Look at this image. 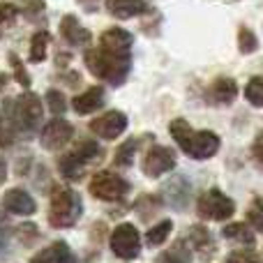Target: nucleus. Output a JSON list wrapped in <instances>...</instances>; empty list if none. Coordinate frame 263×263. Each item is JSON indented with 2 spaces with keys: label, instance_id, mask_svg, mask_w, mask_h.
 Listing matches in <instances>:
<instances>
[{
  "label": "nucleus",
  "instance_id": "nucleus-1",
  "mask_svg": "<svg viewBox=\"0 0 263 263\" xmlns=\"http://www.w3.org/2000/svg\"><path fill=\"white\" fill-rule=\"evenodd\" d=\"M132 42L134 37L123 28H109L102 32L100 46L86 53V65L97 79L120 86L132 67Z\"/></svg>",
  "mask_w": 263,
  "mask_h": 263
},
{
  "label": "nucleus",
  "instance_id": "nucleus-11",
  "mask_svg": "<svg viewBox=\"0 0 263 263\" xmlns=\"http://www.w3.org/2000/svg\"><path fill=\"white\" fill-rule=\"evenodd\" d=\"M3 205L7 208V213H12V215H32L37 208L32 196L28 194L26 190H18V187H14V190H9L7 194H5Z\"/></svg>",
  "mask_w": 263,
  "mask_h": 263
},
{
  "label": "nucleus",
  "instance_id": "nucleus-30",
  "mask_svg": "<svg viewBox=\"0 0 263 263\" xmlns=\"http://www.w3.org/2000/svg\"><path fill=\"white\" fill-rule=\"evenodd\" d=\"M224 263H261V259L254 250H240V252H231Z\"/></svg>",
  "mask_w": 263,
  "mask_h": 263
},
{
  "label": "nucleus",
  "instance_id": "nucleus-15",
  "mask_svg": "<svg viewBox=\"0 0 263 263\" xmlns=\"http://www.w3.org/2000/svg\"><path fill=\"white\" fill-rule=\"evenodd\" d=\"M106 9L118 18H132L150 9L148 0H106Z\"/></svg>",
  "mask_w": 263,
  "mask_h": 263
},
{
  "label": "nucleus",
  "instance_id": "nucleus-33",
  "mask_svg": "<svg viewBox=\"0 0 263 263\" xmlns=\"http://www.w3.org/2000/svg\"><path fill=\"white\" fill-rule=\"evenodd\" d=\"M5 180H7V164L0 157V185H5Z\"/></svg>",
  "mask_w": 263,
  "mask_h": 263
},
{
  "label": "nucleus",
  "instance_id": "nucleus-19",
  "mask_svg": "<svg viewBox=\"0 0 263 263\" xmlns=\"http://www.w3.org/2000/svg\"><path fill=\"white\" fill-rule=\"evenodd\" d=\"M162 263H192V252L187 250L185 240H176L162 254Z\"/></svg>",
  "mask_w": 263,
  "mask_h": 263
},
{
  "label": "nucleus",
  "instance_id": "nucleus-10",
  "mask_svg": "<svg viewBox=\"0 0 263 263\" xmlns=\"http://www.w3.org/2000/svg\"><path fill=\"white\" fill-rule=\"evenodd\" d=\"M92 134H97L100 139H118L125 129H127V116L123 111H106L100 118H95L90 123Z\"/></svg>",
  "mask_w": 263,
  "mask_h": 263
},
{
  "label": "nucleus",
  "instance_id": "nucleus-6",
  "mask_svg": "<svg viewBox=\"0 0 263 263\" xmlns=\"http://www.w3.org/2000/svg\"><path fill=\"white\" fill-rule=\"evenodd\" d=\"M111 252L118 259H125V261H132L139 256L141 236L134 224H120V227H116V231L111 233Z\"/></svg>",
  "mask_w": 263,
  "mask_h": 263
},
{
  "label": "nucleus",
  "instance_id": "nucleus-16",
  "mask_svg": "<svg viewBox=\"0 0 263 263\" xmlns=\"http://www.w3.org/2000/svg\"><path fill=\"white\" fill-rule=\"evenodd\" d=\"M238 97V83L229 77H222L210 86V100L215 104H231Z\"/></svg>",
  "mask_w": 263,
  "mask_h": 263
},
{
  "label": "nucleus",
  "instance_id": "nucleus-22",
  "mask_svg": "<svg viewBox=\"0 0 263 263\" xmlns=\"http://www.w3.org/2000/svg\"><path fill=\"white\" fill-rule=\"evenodd\" d=\"M46 46H49V32L46 30H40L32 35V42H30V60L32 63H42L46 58Z\"/></svg>",
  "mask_w": 263,
  "mask_h": 263
},
{
  "label": "nucleus",
  "instance_id": "nucleus-18",
  "mask_svg": "<svg viewBox=\"0 0 263 263\" xmlns=\"http://www.w3.org/2000/svg\"><path fill=\"white\" fill-rule=\"evenodd\" d=\"M224 238L231 242H242V245H254L256 242V236H254V229L247 227L242 222H236V224H229L224 227Z\"/></svg>",
  "mask_w": 263,
  "mask_h": 263
},
{
  "label": "nucleus",
  "instance_id": "nucleus-13",
  "mask_svg": "<svg viewBox=\"0 0 263 263\" xmlns=\"http://www.w3.org/2000/svg\"><path fill=\"white\" fill-rule=\"evenodd\" d=\"M60 32H63V37L72 46H86V44H90V30H86V28H83L81 23L77 21V16H72V14L63 16V21H60Z\"/></svg>",
  "mask_w": 263,
  "mask_h": 263
},
{
  "label": "nucleus",
  "instance_id": "nucleus-20",
  "mask_svg": "<svg viewBox=\"0 0 263 263\" xmlns=\"http://www.w3.org/2000/svg\"><path fill=\"white\" fill-rule=\"evenodd\" d=\"M83 168H86V164L81 162V159H77L72 153L65 155L63 159H60V173H63L65 178H69V180H79L83 173Z\"/></svg>",
  "mask_w": 263,
  "mask_h": 263
},
{
  "label": "nucleus",
  "instance_id": "nucleus-12",
  "mask_svg": "<svg viewBox=\"0 0 263 263\" xmlns=\"http://www.w3.org/2000/svg\"><path fill=\"white\" fill-rule=\"evenodd\" d=\"M104 104V88L102 86H92L88 88L86 92L77 95L72 100V106L79 116H88V114H95L100 106Z\"/></svg>",
  "mask_w": 263,
  "mask_h": 263
},
{
  "label": "nucleus",
  "instance_id": "nucleus-32",
  "mask_svg": "<svg viewBox=\"0 0 263 263\" xmlns=\"http://www.w3.org/2000/svg\"><path fill=\"white\" fill-rule=\"evenodd\" d=\"M252 157H254V162L259 164L261 171H263V139L254 141V145H252Z\"/></svg>",
  "mask_w": 263,
  "mask_h": 263
},
{
  "label": "nucleus",
  "instance_id": "nucleus-28",
  "mask_svg": "<svg viewBox=\"0 0 263 263\" xmlns=\"http://www.w3.org/2000/svg\"><path fill=\"white\" fill-rule=\"evenodd\" d=\"M16 16H18V9L14 7L12 3H0V35H3L7 28L14 26Z\"/></svg>",
  "mask_w": 263,
  "mask_h": 263
},
{
  "label": "nucleus",
  "instance_id": "nucleus-2",
  "mask_svg": "<svg viewBox=\"0 0 263 263\" xmlns=\"http://www.w3.org/2000/svg\"><path fill=\"white\" fill-rule=\"evenodd\" d=\"M168 132H171L173 141L180 145L182 153L190 155L192 159H208L219 150V136L217 134H213V132H208V129H201V132L192 129L190 123L182 118L173 120Z\"/></svg>",
  "mask_w": 263,
  "mask_h": 263
},
{
  "label": "nucleus",
  "instance_id": "nucleus-3",
  "mask_svg": "<svg viewBox=\"0 0 263 263\" xmlns=\"http://www.w3.org/2000/svg\"><path fill=\"white\" fill-rule=\"evenodd\" d=\"M81 210H83V203L77 192L63 185L53 187V192H51V208H49L51 227H55V229L72 227V224H77Z\"/></svg>",
  "mask_w": 263,
  "mask_h": 263
},
{
  "label": "nucleus",
  "instance_id": "nucleus-17",
  "mask_svg": "<svg viewBox=\"0 0 263 263\" xmlns=\"http://www.w3.org/2000/svg\"><path fill=\"white\" fill-rule=\"evenodd\" d=\"M190 240H192V247H194L199 254H203V256H210L215 252V240H213V236H210V231L205 227H192L190 229Z\"/></svg>",
  "mask_w": 263,
  "mask_h": 263
},
{
  "label": "nucleus",
  "instance_id": "nucleus-8",
  "mask_svg": "<svg viewBox=\"0 0 263 263\" xmlns=\"http://www.w3.org/2000/svg\"><path fill=\"white\" fill-rule=\"evenodd\" d=\"M143 173L148 178H159L164 173L173 171L176 168V155L171 148H164V145H153V148L145 153L143 157Z\"/></svg>",
  "mask_w": 263,
  "mask_h": 263
},
{
  "label": "nucleus",
  "instance_id": "nucleus-21",
  "mask_svg": "<svg viewBox=\"0 0 263 263\" xmlns=\"http://www.w3.org/2000/svg\"><path fill=\"white\" fill-rule=\"evenodd\" d=\"M171 229H173V222H171V219H162L157 227H153L148 233H145V240H148V245H150V247H159V245H162V242L168 238Z\"/></svg>",
  "mask_w": 263,
  "mask_h": 263
},
{
  "label": "nucleus",
  "instance_id": "nucleus-7",
  "mask_svg": "<svg viewBox=\"0 0 263 263\" xmlns=\"http://www.w3.org/2000/svg\"><path fill=\"white\" fill-rule=\"evenodd\" d=\"M42 116H44V106H42L40 97L35 92H23L18 95L16 104H14V118L21 127H26L28 132L37 129L42 123Z\"/></svg>",
  "mask_w": 263,
  "mask_h": 263
},
{
  "label": "nucleus",
  "instance_id": "nucleus-5",
  "mask_svg": "<svg viewBox=\"0 0 263 263\" xmlns=\"http://www.w3.org/2000/svg\"><path fill=\"white\" fill-rule=\"evenodd\" d=\"M88 190H90V194L95 196V199H100V201H118V199H123V196L127 194L129 185L120 176H116V173L100 171V173H95V176L90 178Z\"/></svg>",
  "mask_w": 263,
  "mask_h": 263
},
{
  "label": "nucleus",
  "instance_id": "nucleus-9",
  "mask_svg": "<svg viewBox=\"0 0 263 263\" xmlns=\"http://www.w3.org/2000/svg\"><path fill=\"white\" fill-rule=\"evenodd\" d=\"M72 134H74V127L67 120L55 118L44 125V129H42V134H40V143H42V148H46V150H60L63 145H67L69 141H72Z\"/></svg>",
  "mask_w": 263,
  "mask_h": 263
},
{
  "label": "nucleus",
  "instance_id": "nucleus-25",
  "mask_svg": "<svg viewBox=\"0 0 263 263\" xmlns=\"http://www.w3.org/2000/svg\"><path fill=\"white\" fill-rule=\"evenodd\" d=\"M136 148H139V141H136V139L125 141V143L116 150V164H118V166H129L132 159H134Z\"/></svg>",
  "mask_w": 263,
  "mask_h": 263
},
{
  "label": "nucleus",
  "instance_id": "nucleus-31",
  "mask_svg": "<svg viewBox=\"0 0 263 263\" xmlns=\"http://www.w3.org/2000/svg\"><path fill=\"white\" fill-rule=\"evenodd\" d=\"M9 58H12V63H14V77H16V81L21 83V86H30V77L26 74V69H23L21 60H18L16 55H9Z\"/></svg>",
  "mask_w": 263,
  "mask_h": 263
},
{
  "label": "nucleus",
  "instance_id": "nucleus-26",
  "mask_svg": "<svg viewBox=\"0 0 263 263\" xmlns=\"http://www.w3.org/2000/svg\"><path fill=\"white\" fill-rule=\"evenodd\" d=\"M245 97L250 104L263 106V77L250 79V83H247V88H245Z\"/></svg>",
  "mask_w": 263,
  "mask_h": 263
},
{
  "label": "nucleus",
  "instance_id": "nucleus-29",
  "mask_svg": "<svg viewBox=\"0 0 263 263\" xmlns=\"http://www.w3.org/2000/svg\"><path fill=\"white\" fill-rule=\"evenodd\" d=\"M46 104H49V111L53 116L65 114V109H67L63 92H58V90H49V92H46Z\"/></svg>",
  "mask_w": 263,
  "mask_h": 263
},
{
  "label": "nucleus",
  "instance_id": "nucleus-27",
  "mask_svg": "<svg viewBox=\"0 0 263 263\" xmlns=\"http://www.w3.org/2000/svg\"><path fill=\"white\" fill-rule=\"evenodd\" d=\"M238 46H240L242 53H254V51L259 49V40H256V35L250 28L242 26L240 30H238Z\"/></svg>",
  "mask_w": 263,
  "mask_h": 263
},
{
  "label": "nucleus",
  "instance_id": "nucleus-24",
  "mask_svg": "<svg viewBox=\"0 0 263 263\" xmlns=\"http://www.w3.org/2000/svg\"><path fill=\"white\" fill-rule=\"evenodd\" d=\"M247 222L252 224L254 231L263 233V196H254V201L247 208Z\"/></svg>",
  "mask_w": 263,
  "mask_h": 263
},
{
  "label": "nucleus",
  "instance_id": "nucleus-34",
  "mask_svg": "<svg viewBox=\"0 0 263 263\" xmlns=\"http://www.w3.org/2000/svg\"><path fill=\"white\" fill-rule=\"evenodd\" d=\"M9 143V134H5L3 129V120H0V145H7Z\"/></svg>",
  "mask_w": 263,
  "mask_h": 263
},
{
  "label": "nucleus",
  "instance_id": "nucleus-14",
  "mask_svg": "<svg viewBox=\"0 0 263 263\" xmlns=\"http://www.w3.org/2000/svg\"><path fill=\"white\" fill-rule=\"evenodd\" d=\"M30 263H77V256L69 250L67 242L58 240L53 245H49L44 252H40L37 256H32Z\"/></svg>",
  "mask_w": 263,
  "mask_h": 263
},
{
  "label": "nucleus",
  "instance_id": "nucleus-4",
  "mask_svg": "<svg viewBox=\"0 0 263 263\" xmlns=\"http://www.w3.org/2000/svg\"><path fill=\"white\" fill-rule=\"evenodd\" d=\"M196 213H199L201 219L222 222V219H229L236 213V203H233L222 190H208L196 201Z\"/></svg>",
  "mask_w": 263,
  "mask_h": 263
},
{
  "label": "nucleus",
  "instance_id": "nucleus-23",
  "mask_svg": "<svg viewBox=\"0 0 263 263\" xmlns=\"http://www.w3.org/2000/svg\"><path fill=\"white\" fill-rule=\"evenodd\" d=\"M72 155L77 159H81L83 164H90V162H95L97 157H102V148L95 143V141H81Z\"/></svg>",
  "mask_w": 263,
  "mask_h": 263
}]
</instances>
